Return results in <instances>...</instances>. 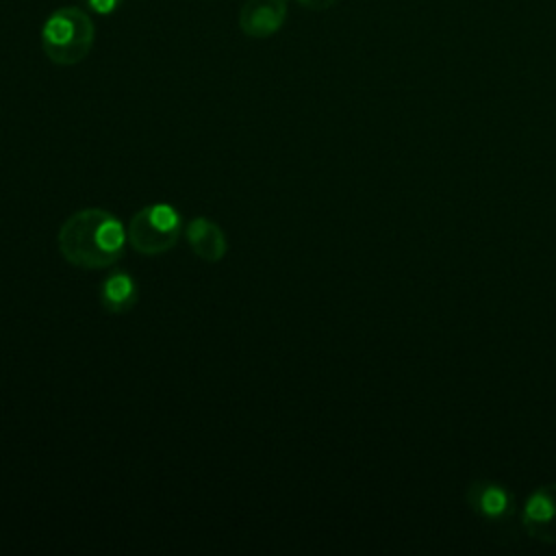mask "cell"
<instances>
[{
    "mask_svg": "<svg viewBox=\"0 0 556 556\" xmlns=\"http://www.w3.org/2000/svg\"><path fill=\"white\" fill-rule=\"evenodd\" d=\"M61 256L80 269L111 267L128 243L126 226L104 208L72 213L56 232Z\"/></svg>",
    "mask_w": 556,
    "mask_h": 556,
    "instance_id": "cell-1",
    "label": "cell"
},
{
    "mask_svg": "<svg viewBox=\"0 0 556 556\" xmlns=\"http://www.w3.org/2000/svg\"><path fill=\"white\" fill-rule=\"evenodd\" d=\"M96 41V24L85 9L59 7L41 26V50L54 65H78Z\"/></svg>",
    "mask_w": 556,
    "mask_h": 556,
    "instance_id": "cell-2",
    "label": "cell"
},
{
    "mask_svg": "<svg viewBox=\"0 0 556 556\" xmlns=\"http://www.w3.org/2000/svg\"><path fill=\"white\" fill-rule=\"evenodd\" d=\"M182 232V222L172 204L154 202L139 208L128 226L126 237L132 250L146 256H156L172 250Z\"/></svg>",
    "mask_w": 556,
    "mask_h": 556,
    "instance_id": "cell-3",
    "label": "cell"
},
{
    "mask_svg": "<svg viewBox=\"0 0 556 556\" xmlns=\"http://www.w3.org/2000/svg\"><path fill=\"white\" fill-rule=\"evenodd\" d=\"M465 502L476 517L489 523H506L517 508L515 493L495 480H473L465 491Z\"/></svg>",
    "mask_w": 556,
    "mask_h": 556,
    "instance_id": "cell-4",
    "label": "cell"
},
{
    "mask_svg": "<svg viewBox=\"0 0 556 556\" xmlns=\"http://www.w3.org/2000/svg\"><path fill=\"white\" fill-rule=\"evenodd\" d=\"M521 526L534 541L556 545V482L541 484L526 497Z\"/></svg>",
    "mask_w": 556,
    "mask_h": 556,
    "instance_id": "cell-5",
    "label": "cell"
},
{
    "mask_svg": "<svg viewBox=\"0 0 556 556\" xmlns=\"http://www.w3.org/2000/svg\"><path fill=\"white\" fill-rule=\"evenodd\" d=\"M287 15V0H245L239 9V28L250 39H267L282 28Z\"/></svg>",
    "mask_w": 556,
    "mask_h": 556,
    "instance_id": "cell-6",
    "label": "cell"
},
{
    "mask_svg": "<svg viewBox=\"0 0 556 556\" xmlns=\"http://www.w3.org/2000/svg\"><path fill=\"white\" fill-rule=\"evenodd\" d=\"M185 237L193 254L206 263H219L228 250L224 230L208 217H195L185 228Z\"/></svg>",
    "mask_w": 556,
    "mask_h": 556,
    "instance_id": "cell-7",
    "label": "cell"
},
{
    "mask_svg": "<svg viewBox=\"0 0 556 556\" xmlns=\"http://www.w3.org/2000/svg\"><path fill=\"white\" fill-rule=\"evenodd\" d=\"M137 298H139L137 285H135L132 276L126 271H113L102 282L100 300H102V306L113 315L130 313L137 304Z\"/></svg>",
    "mask_w": 556,
    "mask_h": 556,
    "instance_id": "cell-8",
    "label": "cell"
},
{
    "mask_svg": "<svg viewBox=\"0 0 556 556\" xmlns=\"http://www.w3.org/2000/svg\"><path fill=\"white\" fill-rule=\"evenodd\" d=\"M83 2H85V7H87L91 13L102 15V17L113 15V13L124 4V0H83Z\"/></svg>",
    "mask_w": 556,
    "mask_h": 556,
    "instance_id": "cell-9",
    "label": "cell"
},
{
    "mask_svg": "<svg viewBox=\"0 0 556 556\" xmlns=\"http://www.w3.org/2000/svg\"><path fill=\"white\" fill-rule=\"evenodd\" d=\"M295 2L308 11H328L330 7H334L337 0H295Z\"/></svg>",
    "mask_w": 556,
    "mask_h": 556,
    "instance_id": "cell-10",
    "label": "cell"
}]
</instances>
